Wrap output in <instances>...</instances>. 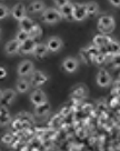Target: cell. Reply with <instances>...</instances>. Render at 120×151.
Wrapping results in <instances>:
<instances>
[{"label":"cell","mask_w":120,"mask_h":151,"mask_svg":"<svg viewBox=\"0 0 120 151\" xmlns=\"http://www.w3.org/2000/svg\"><path fill=\"white\" fill-rule=\"evenodd\" d=\"M34 69V63L29 60H26V61H22L18 66V75L20 77H24V76H28Z\"/></svg>","instance_id":"cell-8"},{"label":"cell","mask_w":120,"mask_h":151,"mask_svg":"<svg viewBox=\"0 0 120 151\" xmlns=\"http://www.w3.org/2000/svg\"><path fill=\"white\" fill-rule=\"evenodd\" d=\"M72 96L73 97H77V98H81L86 94V90H85V87L83 86H78L75 89L72 90Z\"/></svg>","instance_id":"cell-26"},{"label":"cell","mask_w":120,"mask_h":151,"mask_svg":"<svg viewBox=\"0 0 120 151\" xmlns=\"http://www.w3.org/2000/svg\"><path fill=\"white\" fill-rule=\"evenodd\" d=\"M79 55H80V57H81L82 61L86 62V63H91V62L93 61V58H92L91 55L89 53V51H88L87 47L80 49V52H79Z\"/></svg>","instance_id":"cell-22"},{"label":"cell","mask_w":120,"mask_h":151,"mask_svg":"<svg viewBox=\"0 0 120 151\" xmlns=\"http://www.w3.org/2000/svg\"><path fill=\"white\" fill-rule=\"evenodd\" d=\"M48 51L49 50L47 45H45V43H37V46H36L34 50V55L37 59H42V58L47 56Z\"/></svg>","instance_id":"cell-17"},{"label":"cell","mask_w":120,"mask_h":151,"mask_svg":"<svg viewBox=\"0 0 120 151\" xmlns=\"http://www.w3.org/2000/svg\"><path fill=\"white\" fill-rule=\"evenodd\" d=\"M110 61H111V63H112L114 68H120V53H117V55L111 56Z\"/></svg>","instance_id":"cell-28"},{"label":"cell","mask_w":120,"mask_h":151,"mask_svg":"<svg viewBox=\"0 0 120 151\" xmlns=\"http://www.w3.org/2000/svg\"><path fill=\"white\" fill-rule=\"evenodd\" d=\"M20 48H21V43L18 41V40H11V41H8L5 46V51L7 55H14L16 52L20 51Z\"/></svg>","instance_id":"cell-9"},{"label":"cell","mask_w":120,"mask_h":151,"mask_svg":"<svg viewBox=\"0 0 120 151\" xmlns=\"http://www.w3.org/2000/svg\"><path fill=\"white\" fill-rule=\"evenodd\" d=\"M98 27L102 32H111L115 27V20L111 16H102L98 20Z\"/></svg>","instance_id":"cell-1"},{"label":"cell","mask_w":120,"mask_h":151,"mask_svg":"<svg viewBox=\"0 0 120 151\" xmlns=\"http://www.w3.org/2000/svg\"><path fill=\"white\" fill-rule=\"evenodd\" d=\"M73 4L71 2H68L66 6H63V8H60L59 11L63 16V18L67 19H73Z\"/></svg>","instance_id":"cell-19"},{"label":"cell","mask_w":120,"mask_h":151,"mask_svg":"<svg viewBox=\"0 0 120 151\" xmlns=\"http://www.w3.org/2000/svg\"><path fill=\"white\" fill-rule=\"evenodd\" d=\"M29 38H30V35L28 32H26L24 30H19L17 32V36H16V40H18L20 43H24V41H27Z\"/></svg>","instance_id":"cell-25"},{"label":"cell","mask_w":120,"mask_h":151,"mask_svg":"<svg viewBox=\"0 0 120 151\" xmlns=\"http://www.w3.org/2000/svg\"><path fill=\"white\" fill-rule=\"evenodd\" d=\"M110 4L115 7H120V1H110Z\"/></svg>","instance_id":"cell-35"},{"label":"cell","mask_w":120,"mask_h":151,"mask_svg":"<svg viewBox=\"0 0 120 151\" xmlns=\"http://www.w3.org/2000/svg\"><path fill=\"white\" fill-rule=\"evenodd\" d=\"M88 16L87 12L86 5H80V4H76L73 6V19L77 21H81Z\"/></svg>","instance_id":"cell-6"},{"label":"cell","mask_w":120,"mask_h":151,"mask_svg":"<svg viewBox=\"0 0 120 151\" xmlns=\"http://www.w3.org/2000/svg\"><path fill=\"white\" fill-rule=\"evenodd\" d=\"M50 111V104L48 101L43 102V104H39L34 108V114L38 117H43L46 114H48V112Z\"/></svg>","instance_id":"cell-18"},{"label":"cell","mask_w":120,"mask_h":151,"mask_svg":"<svg viewBox=\"0 0 120 151\" xmlns=\"http://www.w3.org/2000/svg\"><path fill=\"white\" fill-rule=\"evenodd\" d=\"M110 41H112V40H111L108 36H105V35H97L96 37L93 38V40H92V45H95L96 47L101 49V48L106 47Z\"/></svg>","instance_id":"cell-12"},{"label":"cell","mask_w":120,"mask_h":151,"mask_svg":"<svg viewBox=\"0 0 120 151\" xmlns=\"http://www.w3.org/2000/svg\"><path fill=\"white\" fill-rule=\"evenodd\" d=\"M37 46V43L34 41V38H29L27 41H24V43H21V48L20 51L22 53H29V52H34V48Z\"/></svg>","instance_id":"cell-14"},{"label":"cell","mask_w":120,"mask_h":151,"mask_svg":"<svg viewBox=\"0 0 120 151\" xmlns=\"http://www.w3.org/2000/svg\"><path fill=\"white\" fill-rule=\"evenodd\" d=\"M10 121V112L7 107H2L0 108V123L4 127L6 124H8Z\"/></svg>","instance_id":"cell-20"},{"label":"cell","mask_w":120,"mask_h":151,"mask_svg":"<svg viewBox=\"0 0 120 151\" xmlns=\"http://www.w3.org/2000/svg\"><path fill=\"white\" fill-rule=\"evenodd\" d=\"M9 14V10L5 5H0V19H5L7 17V14Z\"/></svg>","instance_id":"cell-30"},{"label":"cell","mask_w":120,"mask_h":151,"mask_svg":"<svg viewBox=\"0 0 120 151\" xmlns=\"http://www.w3.org/2000/svg\"><path fill=\"white\" fill-rule=\"evenodd\" d=\"M30 101H31V104H34V107H37L39 104L46 102L47 101V97H46V94H45L43 91L37 89L34 90V92L31 93V96H30Z\"/></svg>","instance_id":"cell-7"},{"label":"cell","mask_w":120,"mask_h":151,"mask_svg":"<svg viewBox=\"0 0 120 151\" xmlns=\"http://www.w3.org/2000/svg\"><path fill=\"white\" fill-rule=\"evenodd\" d=\"M11 140H12V136L9 134V133H6L5 136L2 137V142L4 143H9V142H11Z\"/></svg>","instance_id":"cell-32"},{"label":"cell","mask_w":120,"mask_h":151,"mask_svg":"<svg viewBox=\"0 0 120 151\" xmlns=\"http://www.w3.org/2000/svg\"><path fill=\"white\" fill-rule=\"evenodd\" d=\"M16 89L20 93H24V92H26L29 89V82L26 79H20L17 82V85H16Z\"/></svg>","instance_id":"cell-23"},{"label":"cell","mask_w":120,"mask_h":151,"mask_svg":"<svg viewBox=\"0 0 120 151\" xmlns=\"http://www.w3.org/2000/svg\"><path fill=\"white\" fill-rule=\"evenodd\" d=\"M48 80V77L47 75H45L41 71H34L31 73V77H30V81H31V85L34 87H39V86L46 83Z\"/></svg>","instance_id":"cell-3"},{"label":"cell","mask_w":120,"mask_h":151,"mask_svg":"<svg viewBox=\"0 0 120 151\" xmlns=\"http://www.w3.org/2000/svg\"><path fill=\"white\" fill-rule=\"evenodd\" d=\"M14 97H16V92L12 89H6L1 91V97H0V101H1V106L2 107H8L11 102L14 101Z\"/></svg>","instance_id":"cell-5"},{"label":"cell","mask_w":120,"mask_h":151,"mask_svg":"<svg viewBox=\"0 0 120 151\" xmlns=\"http://www.w3.org/2000/svg\"><path fill=\"white\" fill-rule=\"evenodd\" d=\"M46 45H47V47H48L49 51L56 52V51H58L60 48H61V46H63V42H61V40H60L58 37H51V38H49L48 40H47Z\"/></svg>","instance_id":"cell-11"},{"label":"cell","mask_w":120,"mask_h":151,"mask_svg":"<svg viewBox=\"0 0 120 151\" xmlns=\"http://www.w3.org/2000/svg\"><path fill=\"white\" fill-rule=\"evenodd\" d=\"M97 83L100 87H108L111 83V76L105 69H100L97 75Z\"/></svg>","instance_id":"cell-4"},{"label":"cell","mask_w":120,"mask_h":151,"mask_svg":"<svg viewBox=\"0 0 120 151\" xmlns=\"http://www.w3.org/2000/svg\"><path fill=\"white\" fill-rule=\"evenodd\" d=\"M103 49H105V52L109 53L111 56H114V55L120 53V43L118 41H116V40H112V41H110V42L107 45L106 47H103Z\"/></svg>","instance_id":"cell-16"},{"label":"cell","mask_w":120,"mask_h":151,"mask_svg":"<svg viewBox=\"0 0 120 151\" xmlns=\"http://www.w3.org/2000/svg\"><path fill=\"white\" fill-rule=\"evenodd\" d=\"M86 8H87V12H88V16H95L98 11V5L96 2H88L86 4Z\"/></svg>","instance_id":"cell-24"},{"label":"cell","mask_w":120,"mask_h":151,"mask_svg":"<svg viewBox=\"0 0 120 151\" xmlns=\"http://www.w3.org/2000/svg\"><path fill=\"white\" fill-rule=\"evenodd\" d=\"M69 2V1H66V0H63V1H55L53 4H55V6H57L58 9H60V8H63V6H66Z\"/></svg>","instance_id":"cell-33"},{"label":"cell","mask_w":120,"mask_h":151,"mask_svg":"<svg viewBox=\"0 0 120 151\" xmlns=\"http://www.w3.org/2000/svg\"><path fill=\"white\" fill-rule=\"evenodd\" d=\"M26 7H24V4H17V5L14 6V8H12V16H14V19H17V20H21L22 18H24L26 16Z\"/></svg>","instance_id":"cell-13"},{"label":"cell","mask_w":120,"mask_h":151,"mask_svg":"<svg viewBox=\"0 0 120 151\" xmlns=\"http://www.w3.org/2000/svg\"><path fill=\"white\" fill-rule=\"evenodd\" d=\"M41 35V30H40V27H39L38 24H34V29L31 30V32H30V37L31 38H34V37H39Z\"/></svg>","instance_id":"cell-29"},{"label":"cell","mask_w":120,"mask_h":151,"mask_svg":"<svg viewBox=\"0 0 120 151\" xmlns=\"http://www.w3.org/2000/svg\"><path fill=\"white\" fill-rule=\"evenodd\" d=\"M87 49H88V51H89V53L91 55V57L93 58V61H95V59H96L97 57L99 56L101 53V50L100 48L96 47L95 45H91V46H89V47H87Z\"/></svg>","instance_id":"cell-27"},{"label":"cell","mask_w":120,"mask_h":151,"mask_svg":"<svg viewBox=\"0 0 120 151\" xmlns=\"http://www.w3.org/2000/svg\"><path fill=\"white\" fill-rule=\"evenodd\" d=\"M63 66L67 72H70V73H71V72H75L78 68V60L75 59V58H71V57L66 58L63 62Z\"/></svg>","instance_id":"cell-10"},{"label":"cell","mask_w":120,"mask_h":151,"mask_svg":"<svg viewBox=\"0 0 120 151\" xmlns=\"http://www.w3.org/2000/svg\"><path fill=\"white\" fill-rule=\"evenodd\" d=\"M45 5L41 1H36V2H32L31 5L28 7V11L29 12H40V11H45Z\"/></svg>","instance_id":"cell-21"},{"label":"cell","mask_w":120,"mask_h":151,"mask_svg":"<svg viewBox=\"0 0 120 151\" xmlns=\"http://www.w3.org/2000/svg\"><path fill=\"white\" fill-rule=\"evenodd\" d=\"M106 59H107L106 55L101 52L100 55H99V56H98V57H97V58H96V59H95V61H96L97 63H98V65H101L102 62H105V60H106Z\"/></svg>","instance_id":"cell-31"},{"label":"cell","mask_w":120,"mask_h":151,"mask_svg":"<svg viewBox=\"0 0 120 151\" xmlns=\"http://www.w3.org/2000/svg\"><path fill=\"white\" fill-rule=\"evenodd\" d=\"M6 75H7V72H6L5 67H1V68H0V78L4 79V78L6 77Z\"/></svg>","instance_id":"cell-34"},{"label":"cell","mask_w":120,"mask_h":151,"mask_svg":"<svg viewBox=\"0 0 120 151\" xmlns=\"http://www.w3.org/2000/svg\"><path fill=\"white\" fill-rule=\"evenodd\" d=\"M19 27H20V30H24V31H26V32H28L30 35L31 30L34 27V24L30 18L24 17V18H22L19 21Z\"/></svg>","instance_id":"cell-15"},{"label":"cell","mask_w":120,"mask_h":151,"mask_svg":"<svg viewBox=\"0 0 120 151\" xmlns=\"http://www.w3.org/2000/svg\"><path fill=\"white\" fill-rule=\"evenodd\" d=\"M42 18L48 24H56L59 20L63 19V16L60 14V11L58 9L53 8H48L42 12Z\"/></svg>","instance_id":"cell-2"}]
</instances>
